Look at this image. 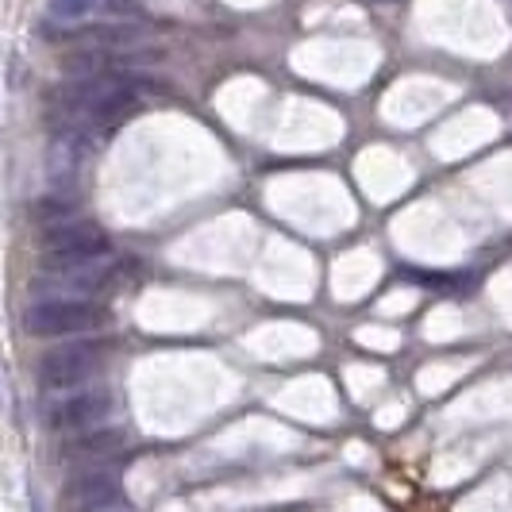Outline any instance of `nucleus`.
Returning <instances> with one entry per match:
<instances>
[{"mask_svg":"<svg viewBox=\"0 0 512 512\" xmlns=\"http://www.w3.org/2000/svg\"><path fill=\"white\" fill-rule=\"evenodd\" d=\"M108 324V312L93 301H81V297H47V301H35L24 312V332L35 339H51V335H85L97 332Z\"/></svg>","mask_w":512,"mask_h":512,"instance_id":"nucleus-1","label":"nucleus"},{"mask_svg":"<svg viewBox=\"0 0 512 512\" xmlns=\"http://www.w3.org/2000/svg\"><path fill=\"white\" fill-rule=\"evenodd\" d=\"M112 351L108 339H74L54 347L47 359L39 362V382L43 389H77L101 370L104 355Z\"/></svg>","mask_w":512,"mask_h":512,"instance_id":"nucleus-2","label":"nucleus"},{"mask_svg":"<svg viewBox=\"0 0 512 512\" xmlns=\"http://www.w3.org/2000/svg\"><path fill=\"white\" fill-rule=\"evenodd\" d=\"M108 235L89 220H66V224H54L43 235V258L51 262L54 270L62 266H89L97 258L108 255Z\"/></svg>","mask_w":512,"mask_h":512,"instance_id":"nucleus-3","label":"nucleus"},{"mask_svg":"<svg viewBox=\"0 0 512 512\" xmlns=\"http://www.w3.org/2000/svg\"><path fill=\"white\" fill-rule=\"evenodd\" d=\"M62 505L70 512H112L124 505L120 470H81L62 489Z\"/></svg>","mask_w":512,"mask_h":512,"instance_id":"nucleus-4","label":"nucleus"},{"mask_svg":"<svg viewBox=\"0 0 512 512\" xmlns=\"http://www.w3.org/2000/svg\"><path fill=\"white\" fill-rule=\"evenodd\" d=\"M108 412H112V397L104 389H77L70 397H58L47 409V424L54 432H85V428H97Z\"/></svg>","mask_w":512,"mask_h":512,"instance_id":"nucleus-5","label":"nucleus"},{"mask_svg":"<svg viewBox=\"0 0 512 512\" xmlns=\"http://www.w3.org/2000/svg\"><path fill=\"white\" fill-rule=\"evenodd\" d=\"M124 451V432L120 428H85L74 432V439L62 447L66 462H101Z\"/></svg>","mask_w":512,"mask_h":512,"instance_id":"nucleus-6","label":"nucleus"},{"mask_svg":"<svg viewBox=\"0 0 512 512\" xmlns=\"http://www.w3.org/2000/svg\"><path fill=\"white\" fill-rule=\"evenodd\" d=\"M70 39L85 43V47H101V51H135L151 39V27L139 24H93L70 31Z\"/></svg>","mask_w":512,"mask_h":512,"instance_id":"nucleus-7","label":"nucleus"},{"mask_svg":"<svg viewBox=\"0 0 512 512\" xmlns=\"http://www.w3.org/2000/svg\"><path fill=\"white\" fill-rule=\"evenodd\" d=\"M112 282V270L108 266H62V270H54L51 285L54 289H62V293H97L104 285Z\"/></svg>","mask_w":512,"mask_h":512,"instance_id":"nucleus-8","label":"nucleus"},{"mask_svg":"<svg viewBox=\"0 0 512 512\" xmlns=\"http://www.w3.org/2000/svg\"><path fill=\"white\" fill-rule=\"evenodd\" d=\"M97 0H51V12L58 20H81Z\"/></svg>","mask_w":512,"mask_h":512,"instance_id":"nucleus-9","label":"nucleus"},{"mask_svg":"<svg viewBox=\"0 0 512 512\" xmlns=\"http://www.w3.org/2000/svg\"><path fill=\"white\" fill-rule=\"evenodd\" d=\"M35 216H39V220H54V224H66V220H70V205H66V201H39V205H35Z\"/></svg>","mask_w":512,"mask_h":512,"instance_id":"nucleus-10","label":"nucleus"}]
</instances>
